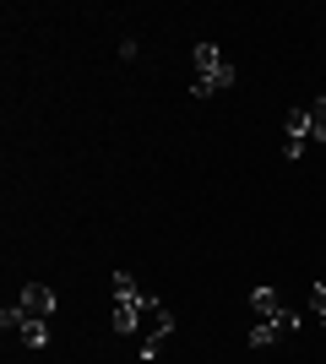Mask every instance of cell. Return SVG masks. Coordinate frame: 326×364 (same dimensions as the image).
Listing matches in <instances>:
<instances>
[{
	"instance_id": "3957f363",
	"label": "cell",
	"mask_w": 326,
	"mask_h": 364,
	"mask_svg": "<svg viewBox=\"0 0 326 364\" xmlns=\"http://www.w3.org/2000/svg\"><path fill=\"white\" fill-rule=\"evenodd\" d=\"M169 337H174V316H169V304H163V299H147V310H141V364L158 359Z\"/></svg>"
},
{
	"instance_id": "9c48e42d",
	"label": "cell",
	"mask_w": 326,
	"mask_h": 364,
	"mask_svg": "<svg viewBox=\"0 0 326 364\" xmlns=\"http://www.w3.org/2000/svg\"><path fill=\"white\" fill-rule=\"evenodd\" d=\"M310 131H315V141H326V92L310 104Z\"/></svg>"
},
{
	"instance_id": "52a82bcc",
	"label": "cell",
	"mask_w": 326,
	"mask_h": 364,
	"mask_svg": "<svg viewBox=\"0 0 326 364\" xmlns=\"http://www.w3.org/2000/svg\"><path fill=\"white\" fill-rule=\"evenodd\" d=\"M250 304H256V316H283L288 304L278 299V289H250Z\"/></svg>"
},
{
	"instance_id": "ba28073f",
	"label": "cell",
	"mask_w": 326,
	"mask_h": 364,
	"mask_svg": "<svg viewBox=\"0 0 326 364\" xmlns=\"http://www.w3.org/2000/svg\"><path fill=\"white\" fill-rule=\"evenodd\" d=\"M16 337H22L28 348H44V343H49V321H44V316H28V321H22V332H16Z\"/></svg>"
},
{
	"instance_id": "277c9868",
	"label": "cell",
	"mask_w": 326,
	"mask_h": 364,
	"mask_svg": "<svg viewBox=\"0 0 326 364\" xmlns=\"http://www.w3.org/2000/svg\"><path fill=\"white\" fill-rule=\"evenodd\" d=\"M310 141H315V131H310V104L288 109V114H283V158H288V164H299Z\"/></svg>"
},
{
	"instance_id": "30bf717a",
	"label": "cell",
	"mask_w": 326,
	"mask_h": 364,
	"mask_svg": "<svg viewBox=\"0 0 326 364\" xmlns=\"http://www.w3.org/2000/svg\"><path fill=\"white\" fill-rule=\"evenodd\" d=\"M310 316L326 326V283H315V289H310Z\"/></svg>"
},
{
	"instance_id": "5b68a950",
	"label": "cell",
	"mask_w": 326,
	"mask_h": 364,
	"mask_svg": "<svg viewBox=\"0 0 326 364\" xmlns=\"http://www.w3.org/2000/svg\"><path fill=\"white\" fill-rule=\"evenodd\" d=\"M299 310H283V316H266L261 326H256V332H250V348H272V343H283V337L288 332H299Z\"/></svg>"
},
{
	"instance_id": "7a4b0ae2",
	"label": "cell",
	"mask_w": 326,
	"mask_h": 364,
	"mask_svg": "<svg viewBox=\"0 0 326 364\" xmlns=\"http://www.w3.org/2000/svg\"><path fill=\"white\" fill-rule=\"evenodd\" d=\"M141 310H147V294L136 289V277L114 272V332H120V337L141 332Z\"/></svg>"
},
{
	"instance_id": "6da1fadb",
	"label": "cell",
	"mask_w": 326,
	"mask_h": 364,
	"mask_svg": "<svg viewBox=\"0 0 326 364\" xmlns=\"http://www.w3.org/2000/svg\"><path fill=\"white\" fill-rule=\"evenodd\" d=\"M190 65H196L190 98H212V92H229L234 82H239V71L223 60V49H217V44H196V49H190Z\"/></svg>"
},
{
	"instance_id": "8992f818",
	"label": "cell",
	"mask_w": 326,
	"mask_h": 364,
	"mask_svg": "<svg viewBox=\"0 0 326 364\" xmlns=\"http://www.w3.org/2000/svg\"><path fill=\"white\" fill-rule=\"evenodd\" d=\"M16 304H22V316H44L49 321L55 316V289H49V283H28Z\"/></svg>"
}]
</instances>
